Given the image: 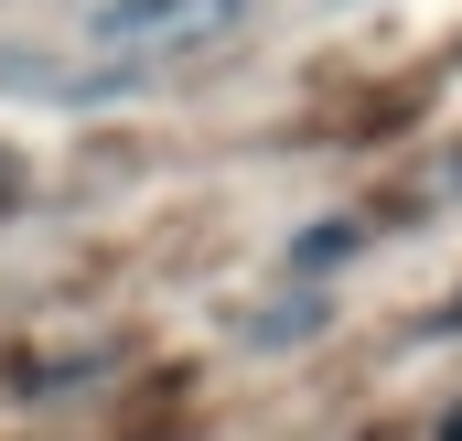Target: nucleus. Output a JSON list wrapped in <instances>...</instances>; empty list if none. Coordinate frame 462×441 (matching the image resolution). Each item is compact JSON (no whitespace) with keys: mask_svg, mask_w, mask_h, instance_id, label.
<instances>
[{"mask_svg":"<svg viewBox=\"0 0 462 441\" xmlns=\"http://www.w3.org/2000/svg\"><path fill=\"white\" fill-rule=\"evenodd\" d=\"M236 22H247V0H97L87 11V33L108 54H205Z\"/></svg>","mask_w":462,"mask_h":441,"instance_id":"1","label":"nucleus"}]
</instances>
